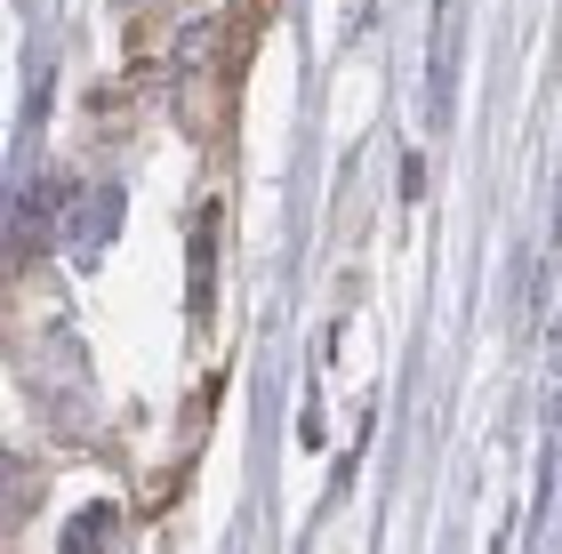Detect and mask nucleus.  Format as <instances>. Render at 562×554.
<instances>
[{
	"label": "nucleus",
	"mask_w": 562,
	"mask_h": 554,
	"mask_svg": "<svg viewBox=\"0 0 562 554\" xmlns=\"http://www.w3.org/2000/svg\"><path fill=\"white\" fill-rule=\"evenodd\" d=\"M266 16H273V0H234V16H225V81H234V72H241V57L258 48Z\"/></svg>",
	"instance_id": "obj_1"
},
{
	"label": "nucleus",
	"mask_w": 562,
	"mask_h": 554,
	"mask_svg": "<svg viewBox=\"0 0 562 554\" xmlns=\"http://www.w3.org/2000/svg\"><path fill=\"white\" fill-rule=\"evenodd\" d=\"M105 531H113V507H89V515L65 531V554H105Z\"/></svg>",
	"instance_id": "obj_2"
},
{
	"label": "nucleus",
	"mask_w": 562,
	"mask_h": 554,
	"mask_svg": "<svg viewBox=\"0 0 562 554\" xmlns=\"http://www.w3.org/2000/svg\"><path fill=\"white\" fill-rule=\"evenodd\" d=\"M113 9H121V16H145V9H153V0H113Z\"/></svg>",
	"instance_id": "obj_3"
}]
</instances>
